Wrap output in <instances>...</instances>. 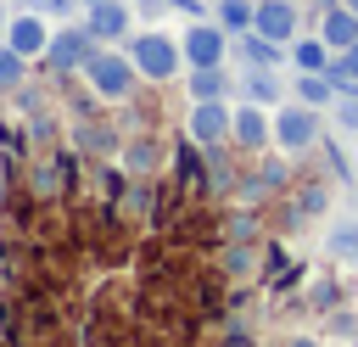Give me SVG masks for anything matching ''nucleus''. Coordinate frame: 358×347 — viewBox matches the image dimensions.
Masks as SVG:
<instances>
[{
	"label": "nucleus",
	"instance_id": "393cba45",
	"mask_svg": "<svg viewBox=\"0 0 358 347\" xmlns=\"http://www.w3.org/2000/svg\"><path fill=\"white\" fill-rule=\"evenodd\" d=\"M162 11H168V0H134V17H145V22H151V17L162 22Z\"/></svg>",
	"mask_w": 358,
	"mask_h": 347
},
{
	"label": "nucleus",
	"instance_id": "b1692460",
	"mask_svg": "<svg viewBox=\"0 0 358 347\" xmlns=\"http://www.w3.org/2000/svg\"><path fill=\"white\" fill-rule=\"evenodd\" d=\"M28 6H34V11H39V17H62V22H67V17H73V6H78V0H28Z\"/></svg>",
	"mask_w": 358,
	"mask_h": 347
},
{
	"label": "nucleus",
	"instance_id": "0eeeda50",
	"mask_svg": "<svg viewBox=\"0 0 358 347\" xmlns=\"http://www.w3.org/2000/svg\"><path fill=\"white\" fill-rule=\"evenodd\" d=\"M84 28L101 39V45H123L134 34V0H101V6H84Z\"/></svg>",
	"mask_w": 358,
	"mask_h": 347
},
{
	"label": "nucleus",
	"instance_id": "4be33fe9",
	"mask_svg": "<svg viewBox=\"0 0 358 347\" xmlns=\"http://www.w3.org/2000/svg\"><path fill=\"white\" fill-rule=\"evenodd\" d=\"M224 235H229V241H252V235H257V207H241V213H229Z\"/></svg>",
	"mask_w": 358,
	"mask_h": 347
},
{
	"label": "nucleus",
	"instance_id": "a878e982",
	"mask_svg": "<svg viewBox=\"0 0 358 347\" xmlns=\"http://www.w3.org/2000/svg\"><path fill=\"white\" fill-rule=\"evenodd\" d=\"M78 6H101V0H78Z\"/></svg>",
	"mask_w": 358,
	"mask_h": 347
},
{
	"label": "nucleus",
	"instance_id": "412c9836",
	"mask_svg": "<svg viewBox=\"0 0 358 347\" xmlns=\"http://www.w3.org/2000/svg\"><path fill=\"white\" fill-rule=\"evenodd\" d=\"M22 67H28V56H17L11 45H0V90H17L22 84Z\"/></svg>",
	"mask_w": 358,
	"mask_h": 347
},
{
	"label": "nucleus",
	"instance_id": "6ab92c4d",
	"mask_svg": "<svg viewBox=\"0 0 358 347\" xmlns=\"http://www.w3.org/2000/svg\"><path fill=\"white\" fill-rule=\"evenodd\" d=\"M324 246H330V257H336V263H358V218H341V224H330Z\"/></svg>",
	"mask_w": 358,
	"mask_h": 347
},
{
	"label": "nucleus",
	"instance_id": "dca6fc26",
	"mask_svg": "<svg viewBox=\"0 0 358 347\" xmlns=\"http://www.w3.org/2000/svg\"><path fill=\"white\" fill-rule=\"evenodd\" d=\"M330 56H336V50H330L319 34H313V39H302V34L291 39V67H296V73H324V67H330Z\"/></svg>",
	"mask_w": 358,
	"mask_h": 347
},
{
	"label": "nucleus",
	"instance_id": "423d86ee",
	"mask_svg": "<svg viewBox=\"0 0 358 347\" xmlns=\"http://www.w3.org/2000/svg\"><path fill=\"white\" fill-rule=\"evenodd\" d=\"M229 146H235V151H246V157L268 151V146H274V118H268V106L241 101V106H235V118H229Z\"/></svg>",
	"mask_w": 358,
	"mask_h": 347
},
{
	"label": "nucleus",
	"instance_id": "9d476101",
	"mask_svg": "<svg viewBox=\"0 0 358 347\" xmlns=\"http://www.w3.org/2000/svg\"><path fill=\"white\" fill-rule=\"evenodd\" d=\"M252 28L291 50V39L302 34V0H257V22Z\"/></svg>",
	"mask_w": 358,
	"mask_h": 347
},
{
	"label": "nucleus",
	"instance_id": "1a4fd4ad",
	"mask_svg": "<svg viewBox=\"0 0 358 347\" xmlns=\"http://www.w3.org/2000/svg\"><path fill=\"white\" fill-rule=\"evenodd\" d=\"M6 45H11L17 56H28V62H45V45H50V22H45L34 6H22V11L6 22Z\"/></svg>",
	"mask_w": 358,
	"mask_h": 347
},
{
	"label": "nucleus",
	"instance_id": "cd10ccee",
	"mask_svg": "<svg viewBox=\"0 0 358 347\" xmlns=\"http://www.w3.org/2000/svg\"><path fill=\"white\" fill-rule=\"evenodd\" d=\"M168 6H179V0H168Z\"/></svg>",
	"mask_w": 358,
	"mask_h": 347
},
{
	"label": "nucleus",
	"instance_id": "9b49d317",
	"mask_svg": "<svg viewBox=\"0 0 358 347\" xmlns=\"http://www.w3.org/2000/svg\"><path fill=\"white\" fill-rule=\"evenodd\" d=\"M229 56L241 62V67H285V45H274L268 34H257V28H246V34H229Z\"/></svg>",
	"mask_w": 358,
	"mask_h": 347
},
{
	"label": "nucleus",
	"instance_id": "4468645a",
	"mask_svg": "<svg viewBox=\"0 0 358 347\" xmlns=\"http://www.w3.org/2000/svg\"><path fill=\"white\" fill-rule=\"evenodd\" d=\"M319 39H324L330 50H347V45L358 39V11H352V6H330V11L319 17Z\"/></svg>",
	"mask_w": 358,
	"mask_h": 347
},
{
	"label": "nucleus",
	"instance_id": "aec40b11",
	"mask_svg": "<svg viewBox=\"0 0 358 347\" xmlns=\"http://www.w3.org/2000/svg\"><path fill=\"white\" fill-rule=\"evenodd\" d=\"M229 34H246L252 22H257V0H218V11H213Z\"/></svg>",
	"mask_w": 358,
	"mask_h": 347
},
{
	"label": "nucleus",
	"instance_id": "f8f14e48",
	"mask_svg": "<svg viewBox=\"0 0 358 347\" xmlns=\"http://www.w3.org/2000/svg\"><path fill=\"white\" fill-rule=\"evenodd\" d=\"M241 101L285 106V101H291V84L280 78V67H241Z\"/></svg>",
	"mask_w": 358,
	"mask_h": 347
},
{
	"label": "nucleus",
	"instance_id": "2eb2a0df",
	"mask_svg": "<svg viewBox=\"0 0 358 347\" xmlns=\"http://www.w3.org/2000/svg\"><path fill=\"white\" fill-rule=\"evenodd\" d=\"M291 101H302V106H330L336 101V84H330V73H296L291 78Z\"/></svg>",
	"mask_w": 358,
	"mask_h": 347
},
{
	"label": "nucleus",
	"instance_id": "7ed1b4c3",
	"mask_svg": "<svg viewBox=\"0 0 358 347\" xmlns=\"http://www.w3.org/2000/svg\"><path fill=\"white\" fill-rule=\"evenodd\" d=\"M319 140H324V118H319V106H302V101L274 106V151H285V157H308V151H319Z\"/></svg>",
	"mask_w": 358,
	"mask_h": 347
},
{
	"label": "nucleus",
	"instance_id": "ddd939ff",
	"mask_svg": "<svg viewBox=\"0 0 358 347\" xmlns=\"http://www.w3.org/2000/svg\"><path fill=\"white\" fill-rule=\"evenodd\" d=\"M185 90H190V101H224L229 90H241V78H229L224 62H218V67H190V84Z\"/></svg>",
	"mask_w": 358,
	"mask_h": 347
},
{
	"label": "nucleus",
	"instance_id": "5701e85b",
	"mask_svg": "<svg viewBox=\"0 0 358 347\" xmlns=\"http://www.w3.org/2000/svg\"><path fill=\"white\" fill-rule=\"evenodd\" d=\"M330 112H336V129L341 134H358V95H336Z\"/></svg>",
	"mask_w": 358,
	"mask_h": 347
},
{
	"label": "nucleus",
	"instance_id": "f257e3e1",
	"mask_svg": "<svg viewBox=\"0 0 358 347\" xmlns=\"http://www.w3.org/2000/svg\"><path fill=\"white\" fill-rule=\"evenodd\" d=\"M78 78H84V90H90L101 106H129V101H134V90L145 84V78H140V67H134V56H129L123 45H101V50L84 62V73H78Z\"/></svg>",
	"mask_w": 358,
	"mask_h": 347
},
{
	"label": "nucleus",
	"instance_id": "a211bd4d",
	"mask_svg": "<svg viewBox=\"0 0 358 347\" xmlns=\"http://www.w3.org/2000/svg\"><path fill=\"white\" fill-rule=\"evenodd\" d=\"M73 140H78L84 151H95V157H112V151H117V134H106L101 118H78V123H73Z\"/></svg>",
	"mask_w": 358,
	"mask_h": 347
},
{
	"label": "nucleus",
	"instance_id": "39448f33",
	"mask_svg": "<svg viewBox=\"0 0 358 347\" xmlns=\"http://www.w3.org/2000/svg\"><path fill=\"white\" fill-rule=\"evenodd\" d=\"M179 50H185V67H218L229 56V28L218 17H196L179 34Z\"/></svg>",
	"mask_w": 358,
	"mask_h": 347
},
{
	"label": "nucleus",
	"instance_id": "bb28decb",
	"mask_svg": "<svg viewBox=\"0 0 358 347\" xmlns=\"http://www.w3.org/2000/svg\"><path fill=\"white\" fill-rule=\"evenodd\" d=\"M341 6H352V11H358V0H341Z\"/></svg>",
	"mask_w": 358,
	"mask_h": 347
},
{
	"label": "nucleus",
	"instance_id": "20e7f679",
	"mask_svg": "<svg viewBox=\"0 0 358 347\" xmlns=\"http://www.w3.org/2000/svg\"><path fill=\"white\" fill-rule=\"evenodd\" d=\"M101 50V39L84 28V22H62V28H50V45H45V67L56 73V78H73V73H84V62Z\"/></svg>",
	"mask_w": 358,
	"mask_h": 347
},
{
	"label": "nucleus",
	"instance_id": "6e6552de",
	"mask_svg": "<svg viewBox=\"0 0 358 347\" xmlns=\"http://www.w3.org/2000/svg\"><path fill=\"white\" fill-rule=\"evenodd\" d=\"M229 118H235V106H224V101H190V118H185V134L207 151V146H224L229 140Z\"/></svg>",
	"mask_w": 358,
	"mask_h": 347
},
{
	"label": "nucleus",
	"instance_id": "f3484780",
	"mask_svg": "<svg viewBox=\"0 0 358 347\" xmlns=\"http://www.w3.org/2000/svg\"><path fill=\"white\" fill-rule=\"evenodd\" d=\"M157 162H162V140H157V134H134V140L123 146V168H129V174L145 179Z\"/></svg>",
	"mask_w": 358,
	"mask_h": 347
},
{
	"label": "nucleus",
	"instance_id": "f03ea898",
	"mask_svg": "<svg viewBox=\"0 0 358 347\" xmlns=\"http://www.w3.org/2000/svg\"><path fill=\"white\" fill-rule=\"evenodd\" d=\"M123 50L134 56V67H140L145 84H168V78H179V67H185L179 39L162 34V28H134V34L123 39Z\"/></svg>",
	"mask_w": 358,
	"mask_h": 347
}]
</instances>
